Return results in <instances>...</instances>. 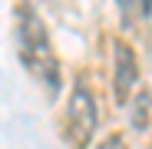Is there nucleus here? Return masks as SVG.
Instances as JSON below:
<instances>
[{"label":"nucleus","instance_id":"f257e3e1","mask_svg":"<svg viewBox=\"0 0 152 149\" xmlns=\"http://www.w3.org/2000/svg\"><path fill=\"white\" fill-rule=\"evenodd\" d=\"M17 46H20V63L56 96V90H60V63H56V53H53V43H50L46 23L40 20V13L30 4L17 7Z\"/></svg>","mask_w":152,"mask_h":149},{"label":"nucleus","instance_id":"f03ea898","mask_svg":"<svg viewBox=\"0 0 152 149\" xmlns=\"http://www.w3.org/2000/svg\"><path fill=\"white\" fill-rule=\"evenodd\" d=\"M96 133V103H93V93L76 83L73 96H69V106H66V139L73 149H86L93 142Z\"/></svg>","mask_w":152,"mask_h":149},{"label":"nucleus","instance_id":"7ed1b4c3","mask_svg":"<svg viewBox=\"0 0 152 149\" xmlns=\"http://www.w3.org/2000/svg\"><path fill=\"white\" fill-rule=\"evenodd\" d=\"M139 83V63L132 46H126L122 40L113 43V93H116V103L122 106L126 99L132 96V86Z\"/></svg>","mask_w":152,"mask_h":149},{"label":"nucleus","instance_id":"20e7f679","mask_svg":"<svg viewBox=\"0 0 152 149\" xmlns=\"http://www.w3.org/2000/svg\"><path fill=\"white\" fill-rule=\"evenodd\" d=\"M149 113H152V96L142 90V93L132 99V129H139V133L149 129Z\"/></svg>","mask_w":152,"mask_h":149},{"label":"nucleus","instance_id":"39448f33","mask_svg":"<svg viewBox=\"0 0 152 149\" xmlns=\"http://www.w3.org/2000/svg\"><path fill=\"white\" fill-rule=\"evenodd\" d=\"M142 13H145V17L152 13V0H142Z\"/></svg>","mask_w":152,"mask_h":149}]
</instances>
